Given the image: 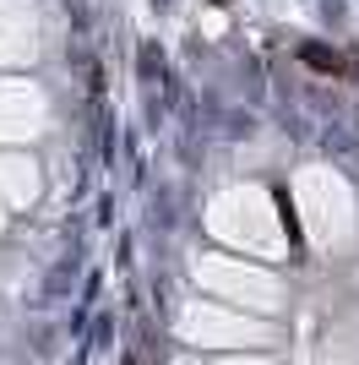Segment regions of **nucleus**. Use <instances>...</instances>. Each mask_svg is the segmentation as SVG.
I'll list each match as a JSON object with an SVG mask.
<instances>
[{
    "mask_svg": "<svg viewBox=\"0 0 359 365\" xmlns=\"http://www.w3.org/2000/svg\"><path fill=\"white\" fill-rule=\"evenodd\" d=\"M305 61H311L316 71H343V61H338L332 49H321V44H305Z\"/></svg>",
    "mask_w": 359,
    "mask_h": 365,
    "instance_id": "1",
    "label": "nucleus"
}]
</instances>
